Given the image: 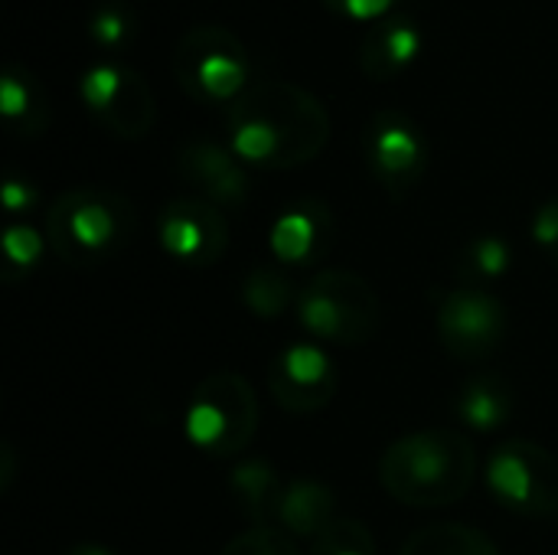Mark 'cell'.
Wrapping results in <instances>:
<instances>
[{
  "instance_id": "6da1fadb",
  "label": "cell",
  "mask_w": 558,
  "mask_h": 555,
  "mask_svg": "<svg viewBox=\"0 0 558 555\" xmlns=\"http://www.w3.org/2000/svg\"><path fill=\"white\" fill-rule=\"evenodd\" d=\"M229 147L239 160L262 170H294L317 160L330 141L324 101L284 79L248 85L226 108Z\"/></svg>"
},
{
  "instance_id": "7a4b0ae2",
  "label": "cell",
  "mask_w": 558,
  "mask_h": 555,
  "mask_svg": "<svg viewBox=\"0 0 558 555\" xmlns=\"http://www.w3.org/2000/svg\"><path fill=\"white\" fill-rule=\"evenodd\" d=\"M477 478V455L454 429H425L392 442L379 461L383 491L405 507L458 504Z\"/></svg>"
},
{
  "instance_id": "3957f363",
  "label": "cell",
  "mask_w": 558,
  "mask_h": 555,
  "mask_svg": "<svg viewBox=\"0 0 558 555\" xmlns=\"http://www.w3.org/2000/svg\"><path fill=\"white\" fill-rule=\"evenodd\" d=\"M134 206L105 186H75L52 200L46 242L72 268H92L118 255L134 236Z\"/></svg>"
},
{
  "instance_id": "277c9868",
  "label": "cell",
  "mask_w": 558,
  "mask_h": 555,
  "mask_svg": "<svg viewBox=\"0 0 558 555\" xmlns=\"http://www.w3.org/2000/svg\"><path fill=\"white\" fill-rule=\"evenodd\" d=\"M298 321L320 343L360 347L376 337L383 324V304L363 275L324 268L301 288Z\"/></svg>"
},
{
  "instance_id": "5b68a950",
  "label": "cell",
  "mask_w": 558,
  "mask_h": 555,
  "mask_svg": "<svg viewBox=\"0 0 558 555\" xmlns=\"http://www.w3.org/2000/svg\"><path fill=\"white\" fill-rule=\"evenodd\" d=\"M183 432L209 458L242 455L258 432V396L242 373H209L190 396Z\"/></svg>"
},
{
  "instance_id": "8992f818",
  "label": "cell",
  "mask_w": 558,
  "mask_h": 555,
  "mask_svg": "<svg viewBox=\"0 0 558 555\" xmlns=\"http://www.w3.org/2000/svg\"><path fill=\"white\" fill-rule=\"evenodd\" d=\"M173 75L196 101H235L248 88V56L235 33L193 26L173 49Z\"/></svg>"
},
{
  "instance_id": "52a82bcc",
  "label": "cell",
  "mask_w": 558,
  "mask_h": 555,
  "mask_svg": "<svg viewBox=\"0 0 558 555\" xmlns=\"http://www.w3.org/2000/svg\"><path fill=\"white\" fill-rule=\"evenodd\" d=\"M487 487L523 517L558 514V458L536 442H504L487 461Z\"/></svg>"
},
{
  "instance_id": "ba28073f",
  "label": "cell",
  "mask_w": 558,
  "mask_h": 555,
  "mask_svg": "<svg viewBox=\"0 0 558 555\" xmlns=\"http://www.w3.org/2000/svg\"><path fill=\"white\" fill-rule=\"evenodd\" d=\"M441 347L464 363L490 360L507 340V307L497 294L477 285L448 291L435 314Z\"/></svg>"
},
{
  "instance_id": "9c48e42d",
  "label": "cell",
  "mask_w": 558,
  "mask_h": 555,
  "mask_svg": "<svg viewBox=\"0 0 558 555\" xmlns=\"http://www.w3.org/2000/svg\"><path fill=\"white\" fill-rule=\"evenodd\" d=\"M363 157L373 180L396 200L409 196L428 167L422 128L402 111H376L363 128Z\"/></svg>"
},
{
  "instance_id": "30bf717a",
  "label": "cell",
  "mask_w": 558,
  "mask_h": 555,
  "mask_svg": "<svg viewBox=\"0 0 558 555\" xmlns=\"http://www.w3.org/2000/svg\"><path fill=\"white\" fill-rule=\"evenodd\" d=\"M82 101L105 131L121 141L144 137L157 121V98L147 79L121 65H95L78 79Z\"/></svg>"
},
{
  "instance_id": "8fae6325",
  "label": "cell",
  "mask_w": 558,
  "mask_h": 555,
  "mask_svg": "<svg viewBox=\"0 0 558 555\" xmlns=\"http://www.w3.org/2000/svg\"><path fill=\"white\" fill-rule=\"evenodd\" d=\"M160 245L170 258L190 268H213L229 249V219L219 206L199 196L170 200L157 219Z\"/></svg>"
},
{
  "instance_id": "7c38bea8",
  "label": "cell",
  "mask_w": 558,
  "mask_h": 555,
  "mask_svg": "<svg viewBox=\"0 0 558 555\" xmlns=\"http://www.w3.org/2000/svg\"><path fill=\"white\" fill-rule=\"evenodd\" d=\"M340 376L317 343H291L268 366V393L291 415H314L337 396Z\"/></svg>"
},
{
  "instance_id": "4fadbf2b",
  "label": "cell",
  "mask_w": 558,
  "mask_h": 555,
  "mask_svg": "<svg viewBox=\"0 0 558 555\" xmlns=\"http://www.w3.org/2000/svg\"><path fill=\"white\" fill-rule=\"evenodd\" d=\"M177 173L196 190L199 200H209L213 206L226 209H242L248 200V173L232 154V147H222L206 137H193L180 144L177 150Z\"/></svg>"
},
{
  "instance_id": "5bb4252c",
  "label": "cell",
  "mask_w": 558,
  "mask_h": 555,
  "mask_svg": "<svg viewBox=\"0 0 558 555\" xmlns=\"http://www.w3.org/2000/svg\"><path fill=\"white\" fill-rule=\"evenodd\" d=\"M333 236H337L333 209L324 200L307 196L281 209V216L268 232V249L278 265L307 268L327 258V252L333 249Z\"/></svg>"
},
{
  "instance_id": "9a60e30c",
  "label": "cell",
  "mask_w": 558,
  "mask_h": 555,
  "mask_svg": "<svg viewBox=\"0 0 558 555\" xmlns=\"http://www.w3.org/2000/svg\"><path fill=\"white\" fill-rule=\"evenodd\" d=\"M422 52V29L409 16L379 20L360 46V69L373 82L402 75Z\"/></svg>"
},
{
  "instance_id": "2e32d148",
  "label": "cell",
  "mask_w": 558,
  "mask_h": 555,
  "mask_svg": "<svg viewBox=\"0 0 558 555\" xmlns=\"http://www.w3.org/2000/svg\"><path fill=\"white\" fill-rule=\"evenodd\" d=\"M337 494L311 478H294L284 484L281 504H278V527L291 533L294 540H320L337 523Z\"/></svg>"
},
{
  "instance_id": "e0dca14e",
  "label": "cell",
  "mask_w": 558,
  "mask_h": 555,
  "mask_svg": "<svg viewBox=\"0 0 558 555\" xmlns=\"http://www.w3.org/2000/svg\"><path fill=\"white\" fill-rule=\"evenodd\" d=\"M0 111L13 134L36 137L49 128L52 108L39 79L23 65H7L0 75Z\"/></svg>"
},
{
  "instance_id": "ac0fdd59",
  "label": "cell",
  "mask_w": 558,
  "mask_h": 555,
  "mask_svg": "<svg viewBox=\"0 0 558 555\" xmlns=\"http://www.w3.org/2000/svg\"><path fill=\"white\" fill-rule=\"evenodd\" d=\"M284 484L288 481H281L278 471L262 458L242 461L229 474V494L235 497L239 510L248 517L252 527H278V504Z\"/></svg>"
},
{
  "instance_id": "d6986e66",
  "label": "cell",
  "mask_w": 558,
  "mask_h": 555,
  "mask_svg": "<svg viewBox=\"0 0 558 555\" xmlns=\"http://www.w3.org/2000/svg\"><path fill=\"white\" fill-rule=\"evenodd\" d=\"M458 419L474 429V432H497L504 429L510 419H513V409H517V399H513V389L504 376H494V373H481L474 379H468L458 393Z\"/></svg>"
},
{
  "instance_id": "ffe728a7",
  "label": "cell",
  "mask_w": 558,
  "mask_h": 555,
  "mask_svg": "<svg viewBox=\"0 0 558 555\" xmlns=\"http://www.w3.org/2000/svg\"><path fill=\"white\" fill-rule=\"evenodd\" d=\"M298 288H294V278L288 275L284 265L278 262H265V265H255L245 281H242V301L245 307L262 317V321H275L281 317L294 301H298Z\"/></svg>"
},
{
  "instance_id": "44dd1931",
  "label": "cell",
  "mask_w": 558,
  "mask_h": 555,
  "mask_svg": "<svg viewBox=\"0 0 558 555\" xmlns=\"http://www.w3.org/2000/svg\"><path fill=\"white\" fill-rule=\"evenodd\" d=\"M399 555H500V550L487 533H481L474 527L435 523V527L412 533L402 543Z\"/></svg>"
},
{
  "instance_id": "7402d4cb",
  "label": "cell",
  "mask_w": 558,
  "mask_h": 555,
  "mask_svg": "<svg viewBox=\"0 0 558 555\" xmlns=\"http://www.w3.org/2000/svg\"><path fill=\"white\" fill-rule=\"evenodd\" d=\"M513 265V249L504 236H481L474 242L464 245L461 258H458V275L468 281V285H477L484 288L481 281H490V278H500L507 275Z\"/></svg>"
},
{
  "instance_id": "603a6c76",
  "label": "cell",
  "mask_w": 558,
  "mask_h": 555,
  "mask_svg": "<svg viewBox=\"0 0 558 555\" xmlns=\"http://www.w3.org/2000/svg\"><path fill=\"white\" fill-rule=\"evenodd\" d=\"M49 242L46 236H39L33 226H7L3 232V281H20L26 278L46 255Z\"/></svg>"
},
{
  "instance_id": "cb8c5ba5",
  "label": "cell",
  "mask_w": 558,
  "mask_h": 555,
  "mask_svg": "<svg viewBox=\"0 0 558 555\" xmlns=\"http://www.w3.org/2000/svg\"><path fill=\"white\" fill-rule=\"evenodd\" d=\"M311 555H376L373 533L356 520H337L320 540L311 543Z\"/></svg>"
},
{
  "instance_id": "d4e9b609",
  "label": "cell",
  "mask_w": 558,
  "mask_h": 555,
  "mask_svg": "<svg viewBox=\"0 0 558 555\" xmlns=\"http://www.w3.org/2000/svg\"><path fill=\"white\" fill-rule=\"evenodd\" d=\"M219 555H301L298 540L281 527H252L229 540Z\"/></svg>"
},
{
  "instance_id": "484cf974",
  "label": "cell",
  "mask_w": 558,
  "mask_h": 555,
  "mask_svg": "<svg viewBox=\"0 0 558 555\" xmlns=\"http://www.w3.org/2000/svg\"><path fill=\"white\" fill-rule=\"evenodd\" d=\"M88 29H92V39L98 46H121L128 39V33H131V20L118 7H98Z\"/></svg>"
},
{
  "instance_id": "4316f807",
  "label": "cell",
  "mask_w": 558,
  "mask_h": 555,
  "mask_svg": "<svg viewBox=\"0 0 558 555\" xmlns=\"http://www.w3.org/2000/svg\"><path fill=\"white\" fill-rule=\"evenodd\" d=\"M533 242L558 268V200H549L533 216Z\"/></svg>"
},
{
  "instance_id": "83f0119b",
  "label": "cell",
  "mask_w": 558,
  "mask_h": 555,
  "mask_svg": "<svg viewBox=\"0 0 558 555\" xmlns=\"http://www.w3.org/2000/svg\"><path fill=\"white\" fill-rule=\"evenodd\" d=\"M333 16L347 20H386L396 0H320Z\"/></svg>"
},
{
  "instance_id": "f1b7e54d",
  "label": "cell",
  "mask_w": 558,
  "mask_h": 555,
  "mask_svg": "<svg viewBox=\"0 0 558 555\" xmlns=\"http://www.w3.org/2000/svg\"><path fill=\"white\" fill-rule=\"evenodd\" d=\"M36 203V186H29L26 180H16V177H7L3 180V206L7 213H26L29 206Z\"/></svg>"
},
{
  "instance_id": "f546056e",
  "label": "cell",
  "mask_w": 558,
  "mask_h": 555,
  "mask_svg": "<svg viewBox=\"0 0 558 555\" xmlns=\"http://www.w3.org/2000/svg\"><path fill=\"white\" fill-rule=\"evenodd\" d=\"M0 458H3V468H0V491H7L10 487V481H13V448L10 445H3L0 448Z\"/></svg>"
},
{
  "instance_id": "4dcf8cb0",
  "label": "cell",
  "mask_w": 558,
  "mask_h": 555,
  "mask_svg": "<svg viewBox=\"0 0 558 555\" xmlns=\"http://www.w3.org/2000/svg\"><path fill=\"white\" fill-rule=\"evenodd\" d=\"M62 555H118L114 550L101 546V543H78V546H69Z\"/></svg>"
}]
</instances>
